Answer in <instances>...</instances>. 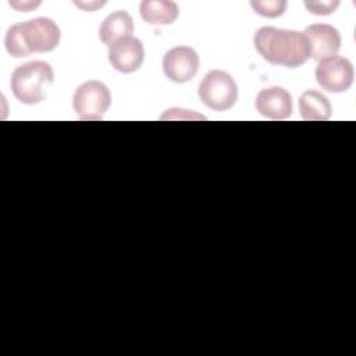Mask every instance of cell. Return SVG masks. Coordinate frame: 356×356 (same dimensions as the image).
Wrapping results in <instances>:
<instances>
[{
    "label": "cell",
    "instance_id": "cell-11",
    "mask_svg": "<svg viewBox=\"0 0 356 356\" xmlns=\"http://www.w3.org/2000/svg\"><path fill=\"white\" fill-rule=\"evenodd\" d=\"M132 32L134 21L131 15L125 10H118L104 18L99 28V38L106 46H110L118 39L131 36Z\"/></svg>",
    "mask_w": 356,
    "mask_h": 356
},
{
    "label": "cell",
    "instance_id": "cell-7",
    "mask_svg": "<svg viewBox=\"0 0 356 356\" xmlns=\"http://www.w3.org/2000/svg\"><path fill=\"white\" fill-rule=\"evenodd\" d=\"M199 70V56L189 46L170 49L163 57L164 75L177 83H184L195 78Z\"/></svg>",
    "mask_w": 356,
    "mask_h": 356
},
{
    "label": "cell",
    "instance_id": "cell-8",
    "mask_svg": "<svg viewBox=\"0 0 356 356\" xmlns=\"http://www.w3.org/2000/svg\"><path fill=\"white\" fill-rule=\"evenodd\" d=\"M145 49L135 36H125L108 46V61L111 67L124 74H131L142 67Z\"/></svg>",
    "mask_w": 356,
    "mask_h": 356
},
{
    "label": "cell",
    "instance_id": "cell-1",
    "mask_svg": "<svg viewBox=\"0 0 356 356\" xmlns=\"http://www.w3.org/2000/svg\"><path fill=\"white\" fill-rule=\"evenodd\" d=\"M260 56L274 65L295 68L310 58V47L303 32L263 26L253 36Z\"/></svg>",
    "mask_w": 356,
    "mask_h": 356
},
{
    "label": "cell",
    "instance_id": "cell-15",
    "mask_svg": "<svg viewBox=\"0 0 356 356\" xmlns=\"http://www.w3.org/2000/svg\"><path fill=\"white\" fill-rule=\"evenodd\" d=\"M306 8L309 10V13L316 14V15H330L332 14L337 7L339 6V1H306L305 3Z\"/></svg>",
    "mask_w": 356,
    "mask_h": 356
},
{
    "label": "cell",
    "instance_id": "cell-6",
    "mask_svg": "<svg viewBox=\"0 0 356 356\" xmlns=\"http://www.w3.org/2000/svg\"><path fill=\"white\" fill-rule=\"evenodd\" d=\"M353 65L342 56H331L320 60L316 67V79L318 85L331 93L346 92L353 83Z\"/></svg>",
    "mask_w": 356,
    "mask_h": 356
},
{
    "label": "cell",
    "instance_id": "cell-3",
    "mask_svg": "<svg viewBox=\"0 0 356 356\" xmlns=\"http://www.w3.org/2000/svg\"><path fill=\"white\" fill-rule=\"evenodd\" d=\"M54 81L53 68L46 61H29L18 65L11 75V90L24 104H38Z\"/></svg>",
    "mask_w": 356,
    "mask_h": 356
},
{
    "label": "cell",
    "instance_id": "cell-14",
    "mask_svg": "<svg viewBox=\"0 0 356 356\" xmlns=\"http://www.w3.org/2000/svg\"><path fill=\"white\" fill-rule=\"evenodd\" d=\"M252 8L261 17L277 18L284 14L286 8V1L284 0H267V1H250Z\"/></svg>",
    "mask_w": 356,
    "mask_h": 356
},
{
    "label": "cell",
    "instance_id": "cell-5",
    "mask_svg": "<svg viewBox=\"0 0 356 356\" xmlns=\"http://www.w3.org/2000/svg\"><path fill=\"white\" fill-rule=\"evenodd\" d=\"M111 104V93L100 81H86L81 83L72 99L75 113L81 120H102Z\"/></svg>",
    "mask_w": 356,
    "mask_h": 356
},
{
    "label": "cell",
    "instance_id": "cell-4",
    "mask_svg": "<svg viewBox=\"0 0 356 356\" xmlns=\"http://www.w3.org/2000/svg\"><path fill=\"white\" fill-rule=\"evenodd\" d=\"M197 95L202 103L209 108L225 111L236 103L238 86L228 72L211 70L202 79Z\"/></svg>",
    "mask_w": 356,
    "mask_h": 356
},
{
    "label": "cell",
    "instance_id": "cell-2",
    "mask_svg": "<svg viewBox=\"0 0 356 356\" xmlns=\"http://www.w3.org/2000/svg\"><path fill=\"white\" fill-rule=\"evenodd\" d=\"M60 28L53 19L38 17L10 26L4 44L10 56L19 58L54 50L60 43Z\"/></svg>",
    "mask_w": 356,
    "mask_h": 356
},
{
    "label": "cell",
    "instance_id": "cell-16",
    "mask_svg": "<svg viewBox=\"0 0 356 356\" xmlns=\"http://www.w3.org/2000/svg\"><path fill=\"white\" fill-rule=\"evenodd\" d=\"M10 4H11L13 7H15L17 10H19V11L22 10V11H25V13H26V11H29L26 7H29V8H31V7H33V8H35V7H36L39 3H22V4H19V6H17V4H13V3H10Z\"/></svg>",
    "mask_w": 356,
    "mask_h": 356
},
{
    "label": "cell",
    "instance_id": "cell-13",
    "mask_svg": "<svg viewBox=\"0 0 356 356\" xmlns=\"http://www.w3.org/2000/svg\"><path fill=\"white\" fill-rule=\"evenodd\" d=\"M140 17L150 25H168L172 24L179 14V8L174 1L145 0L139 6Z\"/></svg>",
    "mask_w": 356,
    "mask_h": 356
},
{
    "label": "cell",
    "instance_id": "cell-9",
    "mask_svg": "<svg viewBox=\"0 0 356 356\" xmlns=\"http://www.w3.org/2000/svg\"><path fill=\"white\" fill-rule=\"evenodd\" d=\"M303 35L307 38L310 47V57L314 60H323L331 56H337L341 49V35L337 28L328 24H312Z\"/></svg>",
    "mask_w": 356,
    "mask_h": 356
},
{
    "label": "cell",
    "instance_id": "cell-10",
    "mask_svg": "<svg viewBox=\"0 0 356 356\" xmlns=\"http://www.w3.org/2000/svg\"><path fill=\"white\" fill-rule=\"evenodd\" d=\"M256 110L270 120H285L292 113V96L281 86L261 89L256 96Z\"/></svg>",
    "mask_w": 356,
    "mask_h": 356
},
{
    "label": "cell",
    "instance_id": "cell-12",
    "mask_svg": "<svg viewBox=\"0 0 356 356\" xmlns=\"http://www.w3.org/2000/svg\"><path fill=\"white\" fill-rule=\"evenodd\" d=\"M331 103L323 93L309 89L299 97V114L303 120L325 121L331 117Z\"/></svg>",
    "mask_w": 356,
    "mask_h": 356
}]
</instances>
